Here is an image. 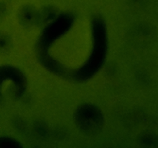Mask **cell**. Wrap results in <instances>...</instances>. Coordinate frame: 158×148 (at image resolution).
Masks as SVG:
<instances>
[{"instance_id": "cell-1", "label": "cell", "mask_w": 158, "mask_h": 148, "mask_svg": "<svg viewBox=\"0 0 158 148\" xmlns=\"http://www.w3.org/2000/svg\"><path fill=\"white\" fill-rule=\"evenodd\" d=\"M25 86L23 73L9 66H0V106L20 97Z\"/></svg>"}, {"instance_id": "cell-2", "label": "cell", "mask_w": 158, "mask_h": 148, "mask_svg": "<svg viewBox=\"0 0 158 148\" xmlns=\"http://www.w3.org/2000/svg\"><path fill=\"white\" fill-rule=\"evenodd\" d=\"M78 117L77 119L86 118V120H81V126H83L85 129H89V130H94V128L97 127V124L99 125L100 121V117L99 112L93 107H87L83 109L78 113Z\"/></svg>"}, {"instance_id": "cell-3", "label": "cell", "mask_w": 158, "mask_h": 148, "mask_svg": "<svg viewBox=\"0 0 158 148\" xmlns=\"http://www.w3.org/2000/svg\"><path fill=\"white\" fill-rule=\"evenodd\" d=\"M19 146L15 140L10 138H0V147H11Z\"/></svg>"}, {"instance_id": "cell-4", "label": "cell", "mask_w": 158, "mask_h": 148, "mask_svg": "<svg viewBox=\"0 0 158 148\" xmlns=\"http://www.w3.org/2000/svg\"><path fill=\"white\" fill-rule=\"evenodd\" d=\"M9 46V40L4 34H0V51H4Z\"/></svg>"}]
</instances>
